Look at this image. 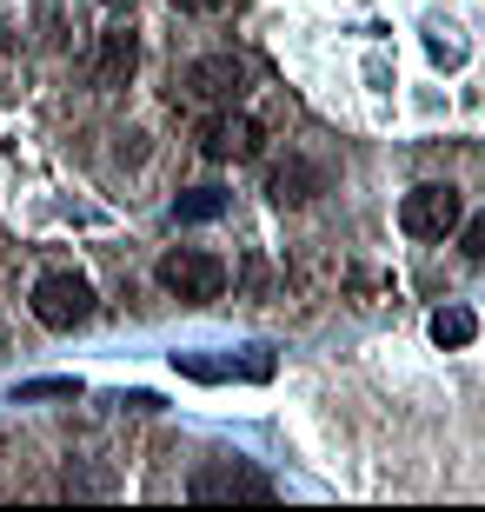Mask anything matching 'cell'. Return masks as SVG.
<instances>
[{
	"instance_id": "5bb4252c",
	"label": "cell",
	"mask_w": 485,
	"mask_h": 512,
	"mask_svg": "<svg viewBox=\"0 0 485 512\" xmlns=\"http://www.w3.org/2000/svg\"><path fill=\"white\" fill-rule=\"evenodd\" d=\"M107 7H120V0H107Z\"/></svg>"
},
{
	"instance_id": "3957f363",
	"label": "cell",
	"mask_w": 485,
	"mask_h": 512,
	"mask_svg": "<svg viewBox=\"0 0 485 512\" xmlns=\"http://www.w3.org/2000/svg\"><path fill=\"white\" fill-rule=\"evenodd\" d=\"M34 320L54 326V333H74V326L94 320V286L80 280V273H47L34 286Z\"/></svg>"
},
{
	"instance_id": "7c38bea8",
	"label": "cell",
	"mask_w": 485,
	"mask_h": 512,
	"mask_svg": "<svg viewBox=\"0 0 485 512\" xmlns=\"http://www.w3.org/2000/svg\"><path fill=\"white\" fill-rule=\"evenodd\" d=\"M466 253H472V260H485V213H472V220H466Z\"/></svg>"
},
{
	"instance_id": "6da1fadb",
	"label": "cell",
	"mask_w": 485,
	"mask_h": 512,
	"mask_svg": "<svg viewBox=\"0 0 485 512\" xmlns=\"http://www.w3.org/2000/svg\"><path fill=\"white\" fill-rule=\"evenodd\" d=\"M459 220H466V207H459V187H446V180H426L399 200V227L412 240H446V233H459Z\"/></svg>"
},
{
	"instance_id": "9c48e42d",
	"label": "cell",
	"mask_w": 485,
	"mask_h": 512,
	"mask_svg": "<svg viewBox=\"0 0 485 512\" xmlns=\"http://www.w3.org/2000/svg\"><path fill=\"white\" fill-rule=\"evenodd\" d=\"M472 333H479V320H472L466 306H439L432 313V340L439 346H472Z\"/></svg>"
},
{
	"instance_id": "8fae6325",
	"label": "cell",
	"mask_w": 485,
	"mask_h": 512,
	"mask_svg": "<svg viewBox=\"0 0 485 512\" xmlns=\"http://www.w3.org/2000/svg\"><path fill=\"white\" fill-rule=\"evenodd\" d=\"M54 393H74V380H27V386H14V399H54Z\"/></svg>"
},
{
	"instance_id": "8992f818",
	"label": "cell",
	"mask_w": 485,
	"mask_h": 512,
	"mask_svg": "<svg viewBox=\"0 0 485 512\" xmlns=\"http://www.w3.org/2000/svg\"><path fill=\"white\" fill-rule=\"evenodd\" d=\"M187 94L206 100V107H233V100L246 94V60H233V54L193 60V67H187Z\"/></svg>"
},
{
	"instance_id": "52a82bcc",
	"label": "cell",
	"mask_w": 485,
	"mask_h": 512,
	"mask_svg": "<svg viewBox=\"0 0 485 512\" xmlns=\"http://www.w3.org/2000/svg\"><path fill=\"white\" fill-rule=\"evenodd\" d=\"M319 193H326V167H313V160H280L266 173V200L273 207H306Z\"/></svg>"
},
{
	"instance_id": "30bf717a",
	"label": "cell",
	"mask_w": 485,
	"mask_h": 512,
	"mask_svg": "<svg viewBox=\"0 0 485 512\" xmlns=\"http://www.w3.org/2000/svg\"><path fill=\"white\" fill-rule=\"evenodd\" d=\"M180 220H213V213H226V193L220 187H193V193H180Z\"/></svg>"
},
{
	"instance_id": "277c9868",
	"label": "cell",
	"mask_w": 485,
	"mask_h": 512,
	"mask_svg": "<svg viewBox=\"0 0 485 512\" xmlns=\"http://www.w3.org/2000/svg\"><path fill=\"white\" fill-rule=\"evenodd\" d=\"M187 493L200 499V506H220V499H253V506H266V499H273V479L240 466V459H206Z\"/></svg>"
},
{
	"instance_id": "5b68a950",
	"label": "cell",
	"mask_w": 485,
	"mask_h": 512,
	"mask_svg": "<svg viewBox=\"0 0 485 512\" xmlns=\"http://www.w3.org/2000/svg\"><path fill=\"white\" fill-rule=\"evenodd\" d=\"M260 147H266V133L246 114H233V107L200 120V153L206 160H260Z\"/></svg>"
},
{
	"instance_id": "4fadbf2b",
	"label": "cell",
	"mask_w": 485,
	"mask_h": 512,
	"mask_svg": "<svg viewBox=\"0 0 485 512\" xmlns=\"http://www.w3.org/2000/svg\"><path fill=\"white\" fill-rule=\"evenodd\" d=\"M173 7H180V14H220L226 0H173Z\"/></svg>"
},
{
	"instance_id": "7a4b0ae2",
	"label": "cell",
	"mask_w": 485,
	"mask_h": 512,
	"mask_svg": "<svg viewBox=\"0 0 485 512\" xmlns=\"http://www.w3.org/2000/svg\"><path fill=\"white\" fill-rule=\"evenodd\" d=\"M160 286H167L173 300L206 306V300L226 293V260H213V253H200V247H173L167 260H160Z\"/></svg>"
},
{
	"instance_id": "ba28073f",
	"label": "cell",
	"mask_w": 485,
	"mask_h": 512,
	"mask_svg": "<svg viewBox=\"0 0 485 512\" xmlns=\"http://www.w3.org/2000/svg\"><path fill=\"white\" fill-rule=\"evenodd\" d=\"M133 67H140V34H133V27H107V34H100L94 80H100V87H127Z\"/></svg>"
}]
</instances>
